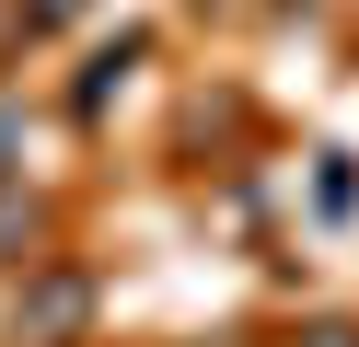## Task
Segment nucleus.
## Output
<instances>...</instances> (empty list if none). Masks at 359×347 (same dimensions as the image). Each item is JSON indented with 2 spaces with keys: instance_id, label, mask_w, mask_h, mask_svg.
<instances>
[{
  "instance_id": "1",
  "label": "nucleus",
  "mask_w": 359,
  "mask_h": 347,
  "mask_svg": "<svg viewBox=\"0 0 359 347\" xmlns=\"http://www.w3.org/2000/svg\"><path fill=\"white\" fill-rule=\"evenodd\" d=\"M24 324H35V336H70V324H81V278H47V290L24 301Z\"/></svg>"
},
{
  "instance_id": "2",
  "label": "nucleus",
  "mask_w": 359,
  "mask_h": 347,
  "mask_svg": "<svg viewBox=\"0 0 359 347\" xmlns=\"http://www.w3.org/2000/svg\"><path fill=\"white\" fill-rule=\"evenodd\" d=\"M70 12H81V0H24V35H58Z\"/></svg>"
},
{
  "instance_id": "3",
  "label": "nucleus",
  "mask_w": 359,
  "mask_h": 347,
  "mask_svg": "<svg viewBox=\"0 0 359 347\" xmlns=\"http://www.w3.org/2000/svg\"><path fill=\"white\" fill-rule=\"evenodd\" d=\"M0 162H12V104H0Z\"/></svg>"
}]
</instances>
